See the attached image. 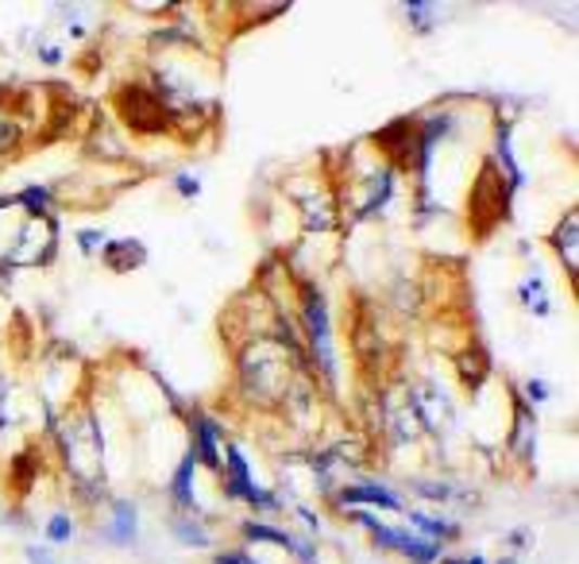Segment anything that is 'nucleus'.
Segmentation results:
<instances>
[{"mask_svg":"<svg viewBox=\"0 0 579 564\" xmlns=\"http://www.w3.org/2000/svg\"><path fill=\"white\" fill-rule=\"evenodd\" d=\"M344 503H378V507H390V511H398V495L383 491V487L375 484H363V487H351V491H344Z\"/></svg>","mask_w":579,"mask_h":564,"instance_id":"obj_3","label":"nucleus"},{"mask_svg":"<svg viewBox=\"0 0 579 564\" xmlns=\"http://www.w3.org/2000/svg\"><path fill=\"white\" fill-rule=\"evenodd\" d=\"M178 534H182L185 541H202V546L209 541V534H205V529H193V526H178Z\"/></svg>","mask_w":579,"mask_h":564,"instance_id":"obj_10","label":"nucleus"},{"mask_svg":"<svg viewBox=\"0 0 579 564\" xmlns=\"http://www.w3.org/2000/svg\"><path fill=\"white\" fill-rule=\"evenodd\" d=\"M31 564H51V561H47L43 553H36V549H31Z\"/></svg>","mask_w":579,"mask_h":564,"instance_id":"obj_12","label":"nucleus"},{"mask_svg":"<svg viewBox=\"0 0 579 564\" xmlns=\"http://www.w3.org/2000/svg\"><path fill=\"white\" fill-rule=\"evenodd\" d=\"M197 433H202V457H205V464H220V460H217V425H213L209 418H202V422H197Z\"/></svg>","mask_w":579,"mask_h":564,"instance_id":"obj_5","label":"nucleus"},{"mask_svg":"<svg viewBox=\"0 0 579 564\" xmlns=\"http://www.w3.org/2000/svg\"><path fill=\"white\" fill-rule=\"evenodd\" d=\"M452 564H483V561H479V556H475V561H452Z\"/></svg>","mask_w":579,"mask_h":564,"instance_id":"obj_13","label":"nucleus"},{"mask_svg":"<svg viewBox=\"0 0 579 564\" xmlns=\"http://www.w3.org/2000/svg\"><path fill=\"white\" fill-rule=\"evenodd\" d=\"M309 329H313V348H317V360L329 375H336V363H333V341H329V313H325V302L317 298L309 302Z\"/></svg>","mask_w":579,"mask_h":564,"instance_id":"obj_2","label":"nucleus"},{"mask_svg":"<svg viewBox=\"0 0 579 564\" xmlns=\"http://www.w3.org/2000/svg\"><path fill=\"white\" fill-rule=\"evenodd\" d=\"M51 538H54V541H66V538H70V522H66V518H54V522H51Z\"/></svg>","mask_w":579,"mask_h":564,"instance_id":"obj_9","label":"nucleus"},{"mask_svg":"<svg viewBox=\"0 0 579 564\" xmlns=\"http://www.w3.org/2000/svg\"><path fill=\"white\" fill-rule=\"evenodd\" d=\"M410 518L417 522V526H422V529H429V534H452V529H448V526H440V522L425 518V514H410Z\"/></svg>","mask_w":579,"mask_h":564,"instance_id":"obj_8","label":"nucleus"},{"mask_svg":"<svg viewBox=\"0 0 579 564\" xmlns=\"http://www.w3.org/2000/svg\"><path fill=\"white\" fill-rule=\"evenodd\" d=\"M217 564H255V561L244 553H229V556H217Z\"/></svg>","mask_w":579,"mask_h":564,"instance_id":"obj_11","label":"nucleus"},{"mask_svg":"<svg viewBox=\"0 0 579 564\" xmlns=\"http://www.w3.org/2000/svg\"><path fill=\"white\" fill-rule=\"evenodd\" d=\"M360 518L368 522L371 529H375V538L383 541V546H395L398 553L413 556L417 564H433V561H437V546H433V541L410 538V534H398V529H386V526H378L375 518H368V514H360Z\"/></svg>","mask_w":579,"mask_h":564,"instance_id":"obj_1","label":"nucleus"},{"mask_svg":"<svg viewBox=\"0 0 579 564\" xmlns=\"http://www.w3.org/2000/svg\"><path fill=\"white\" fill-rule=\"evenodd\" d=\"M190 467H193V457L182 464V472H178V503L190 507L193 503V491H190Z\"/></svg>","mask_w":579,"mask_h":564,"instance_id":"obj_7","label":"nucleus"},{"mask_svg":"<svg viewBox=\"0 0 579 564\" xmlns=\"http://www.w3.org/2000/svg\"><path fill=\"white\" fill-rule=\"evenodd\" d=\"M113 541H132L136 538V507L116 503V529L108 534Z\"/></svg>","mask_w":579,"mask_h":564,"instance_id":"obj_4","label":"nucleus"},{"mask_svg":"<svg viewBox=\"0 0 579 564\" xmlns=\"http://www.w3.org/2000/svg\"><path fill=\"white\" fill-rule=\"evenodd\" d=\"M247 538H259V541H279V546H290V534H279V529H267V526H247Z\"/></svg>","mask_w":579,"mask_h":564,"instance_id":"obj_6","label":"nucleus"}]
</instances>
